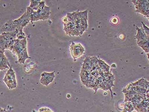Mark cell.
I'll return each instance as SVG.
<instances>
[{
  "mask_svg": "<svg viewBox=\"0 0 149 112\" xmlns=\"http://www.w3.org/2000/svg\"><path fill=\"white\" fill-rule=\"evenodd\" d=\"M26 12L30 18V22L39 20L45 21L50 17V8L46 6L45 1H41L40 2L39 7L37 10H33L30 6H29L27 8Z\"/></svg>",
  "mask_w": 149,
  "mask_h": 112,
  "instance_id": "obj_1",
  "label": "cell"
},
{
  "mask_svg": "<svg viewBox=\"0 0 149 112\" xmlns=\"http://www.w3.org/2000/svg\"><path fill=\"white\" fill-rule=\"evenodd\" d=\"M26 37L23 39L15 40V42L11 51L18 57V62L20 64H24L25 61L28 59H30L28 55Z\"/></svg>",
  "mask_w": 149,
  "mask_h": 112,
  "instance_id": "obj_2",
  "label": "cell"
},
{
  "mask_svg": "<svg viewBox=\"0 0 149 112\" xmlns=\"http://www.w3.org/2000/svg\"><path fill=\"white\" fill-rule=\"evenodd\" d=\"M3 81L9 89H15L17 87L15 72L11 66L5 74Z\"/></svg>",
  "mask_w": 149,
  "mask_h": 112,
  "instance_id": "obj_3",
  "label": "cell"
},
{
  "mask_svg": "<svg viewBox=\"0 0 149 112\" xmlns=\"http://www.w3.org/2000/svg\"><path fill=\"white\" fill-rule=\"evenodd\" d=\"M136 8L135 12L143 14L145 17H149V1H132Z\"/></svg>",
  "mask_w": 149,
  "mask_h": 112,
  "instance_id": "obj_4",
  "label": "cell"
},
{
  "mask_svg": "<svg viewBox=\"0 0 149 112\" xmlns=\"http://www.w3.org/2000/svg\"><path fill=\"white\" fill-rule=\"evenodd\" d=\"M14 21L17 27L15 31L18 34L24 33L23 28L30 22V18L26 14V11L20 17Z\"/></svg>",
  "mask_w": 149,
  "mask_h": 112,
  "instance_id": "obj_5",
  "label": "cell"
},
{
  "mask_svg": "<svg viewBox=\"0 0 149 112\" xmlns=\"http://www.w3.org/2000/svg\"><path fill=\"white\" fill-rule=\"evenodd\" d=\"M70 50L74 61L81 56L85 51L84 48L80 43H76L73 42L70 46Z\"/></svg>",
  "mask_w": 149,
  "mask_h": 112,
  "instance_id": "obj_6",
  "label": "cell"
},
{
  "mask_svg": "<svg viewBox=\"0 0 149 112\" xmlns=\"http://www.w3.org/2000/svg\"><path fill=\"white\" fill-rule=\"evenodd\" d=\"M55 72L47 73L46 72L42 73L41 75L40 83L44 86H47L54 81L55 77Z\"/></svg>",
  "mask_w": 149,
  "mask_h": 112,
  "instance_id": "obj_7",
  "label": "cell"
},
{
  "mask_svg": "<svg viewBox=\"0 0 149 112\" xmlns=\"http://www.w3.org/2000/svg\"><path fill=\"white\" fill-rule=\"evenodd\" d=\"M17 29V26L14 21L10 20L7 21L3 26L1 29V32L2 33L15 32Z\"/></svg>",
  "mask_w": 149,
  "mask_h": 112,
  "instance_id": "obj_8",
  "label": "cell"
},
{
  "mask_svg": "<svg viewBox=\"0 0 149 112\" xmlns=\"http://www.w3.org/2000/svg\"><path fill=\"white\" fill-rule=\"evenodd\" d=\"M5 51H0V70L1 71L5 70L6 69H9L10 67L7 57L4 54Z\"/></svg>",
  "mask_w": 149,
  "mask_h": 112,
  "instance_id": "obj_9",
  "label": "cell"
},
{
  "mask_svg": "<svg viewBox=\"0 0 149 112\" xmlns=\"http://www.w3.org/2000/svg\"><path fill=\"white\" fill-rule=\"evenodd\" d=\"M136 28L137 33L136 35L135 36V38L137 40V42H138L147 38V36L145 32L143 27L139 28L136 26Z\"/></svg>",
  "mask_w": 149,
  "mask_h": 112,
  "instance_id": "obj_10",
  "label": "cell"
},
{
  "mask_svg": "<svg viewBox=\"0 0 149 112\" xmlns=\"http://www.w3.org/2000/svg\"><path fill=\"white\" fill-rule=\"evenodd\" d=\"M138 46L141 48L145 52L149 53V36H147V38L137 42Z\"/></svg>",
  "mask_w": 149,
  "mask_h": 112,
  "instance_id": "obj_11",
  "label": "cell"
},
{
  "mask_svg": "<svg viewBox=\"0 0 149 112\" xmlns=\"http://www.w3.org/2000/svg\"><path fill=\"white\" fill-rule=\"evenodd\" d=\"M98 63L100 67L102 70L108 72L109 71L110 66L107 65L104 61L98 59Z\"/></svg>",
  "mask_w": 149,
  "mask_h": 112,
  "instance_id": "obj_12",
  "label": "cell"
},
{
  "mask_svg": "<svg viewBox=\"0 0 149 112\" xmlns=\"http://www.w3.org/2000/svg\"><path fill=\"white\" fill-rule=\"evenodd\" d=\"M41 1L39 0H31L30 1V7L34 10H36L39 7L40 3Z\"/></svg>",
  "mask_w": 149,
  "mask_h": 112,
  "instance_id": "obj_13",
  "label": "cell"
},
{
  "mask_svg": "<svg viewBox=\"0 0 149 112\" xmlns=\"http://www.w3.org/2000/svg\"><path fill=\"white\" fill-rule=\"evenodd\" d=\"M38 112H54L50 109L47 108H42L39 109Z\"/></svg>",
  "mask_w": 149,
  "mask_h": 112,
  "instance_id": "obj_14",
  "label": "cell"
},
{
  "mask_svg": "<svg viewBox=\"0 0 149 112\" xmlns=\"http://www.w3.org/2000/svg\"><path fill=\"white\" fill-rule=\"evenodd\" d=\"M118 19L116 17H114L111 19L112 23L114 24H118Z\"/></svg>",
  "mask_w": 149,
  "mask_h": 112,
  "instance_id": "obj_15",
  "label": "cell"
},
{
  "mask_svg": "<svg viewBox=\"0 0 149 112\" xmlns=\"http://www.w3.org/2000/svg\"><path fill=\"white\" fill-rule=\"evenodd\" d=\"M1 112H7L5 110V109H2L1 108Z\"/></svg>",
  "mask_w": 149,
  "mask_h": 112,
  "instance_id": "obj_16",
  "label": "cell"
},
{
  "mask_svg": "<svg viewBox=\"0 0 149 112\" xmlns=\"http://www.w3.org/2000/svg\"><path fill=\"white\" fill-rule=\"evenodd\" d=\"M147 54L148 58V59L149 60V53H148V54Z\"/></svg>",
  "mask_w": 149,
  "mask_h": 112,
  "instance_id": "obj_17",
  "label": "cell"
}]
</instances>
